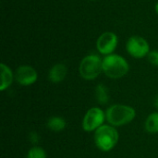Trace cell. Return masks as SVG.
<instances>
[{"label":"cell","instance_id":"52a82bcc","mask_svg":"<svg viewBox=\"0 0 158 158\" xmlns=\"http://www.w3.org/2000/svg\"><path fill=\"white\" fill-rule=\"evenodd\" d=\"M118 44V38L115 32L106 31L102 33L96 41V48L102 55L108 56L113 54Z\"/></svg>","mask_w":158,"mask_h":158},{"label":"cell","instance_id":"7c38bea8","mask_svg":"<svg viewBox=\"0 0 158 158\" xmlns=\"http://www.w3.org/2000/svg\"><path fill=\"white\" fill-rule=\"evenodd\" d=\"M95 96L100 105H106L109 100L107 88L103 84H98L95 88Z\"/></svg>","mask_w":158,"mask_h":158},{"label":"cell","instance_id":"4fadbf2b","mask_svg":"<svg viewBox=\"0 0 158 158\" xmlns=\"http://www.w3.org/2000/svg\"><path fill=\"white\" fill-rule=\"evenodd\" d=\"M145 130L150 133L158 132V112L152 113L145 121Z\"/></svg>","mask_w":158,"mask_h":158},{"label":"cell","instance_id":"8fae6325","mask_svg":"<svg viewBox=\"0 0 158 158\" xmlns=\"http://www.w3.org/2000/svg\"><path fill=\"white\" fill-rule=\"evenodd\" d=\"M66 120L60 117H53L48 119L47 121V127L49 130L53 131H61L66 128Z\"/></svg>","mask_w":158,"mask_h":158},{"label":"cell","instance_id":"9c48e42d","mask_svg":"<svg viewBox=\"0 0 158 158\" xmlns=\"http://www.w3.org/2000/svg\"><path fill=\"white\" fill-rule=\"evenodd\" d=\"M67 73L68 69L66 65L63 63H57L50 69L48 73V79L51 82L57 83L62 81L66 78Z\"/></svg>","mask_w":158,"mask_h":158},{"label":"cell","instance_id":"2e32d148","mask_svg":"<svg viewBox=\"0 0 158 158\" xmlns=\"http://www.w3.org/2000/svg\"><path fill=\"white\" fill-rule=\"evenodd\" d=\"M30 141L33 143H36L39 142V135L36 132H31L30 134Z\"/></svg>","mask_w":158,"mask_h":158},{"label":"cell","instance_id":"5bb4252c","mask_svg":"<svg viewBox=\"0 0 158 158\" xmlns=\"http://www.w3.org/2000/svg\"><path fill=\"white\" fill-rule=\"evenodd\" d=\"M27 158H46V154L43 148L35 146L28 152Z\"/></svg>","mask_w":158,"mask_h":158},{"label":"cell","instance_id":"3957f363","mask_svg":"<svg viewBox=\"0 0 158 158\" xmlns=\"http://www.w3.org/2000/svg\"><path fill=\"white\" fill-rule=\"evenodd\" d=\"M118 141V132L113 127L109 125H102L94 132L95 145L104 152L112 150Z\"/></svg>","mask_w":158,"mask_h":158},{"label":"cell","instance_id":"e0dca14e","mask_svg":"<svg viewBox=\"0 0 158 158\" xmlns=\"http://www.w3.org/2000/svg\"><path fill=\"white\" fill-rule=\"evenodd\" d=\"M155 106L158 109V95L155 98Z\"/></svg>","mask_w":158,"mask_h":158},{"label":"cell","instance_id":"30bf717a","mask_svg":"<svg viewBox=\"0 0 158 158\" xmlns=\"http://www.w3.org/2000/svg\"><path fill=\"white\" fill-rule=\"evenodd\" d=\"M0 70H1V84L0 90L4 91L8 88L12 81H13V73L9 67L5 65L4 63L0 64Z\"/></svg>","mask_w":158,"mask_h":158},{"label":"cell","instance_id":"ba28073f","mask_svg":"<svg viewBox=\"0 0 158 158\" xmlns=\"http://www.w3.org/2000/svg\"><path fill=\"white\" fill-rule=\"evenodd\" d=\"M15 79L20 85L28 86L33 84L37 81L38 74L37 71L32 67L23 65V66H19L17 69Z\"/></svg>","mask_w":158,"mask_h":158},{"label":"cell","instance_id":"ac0fdd59","mask_svg":"<svg viewBox=\"0 0 158 158\" xmlns=\"http://www.w3.org/2000/svg\"><path fill=\"white\" fill-rule=\"evenodd\" d=\"M155 9H156V12L157 13V15H158V2H157V3H156V6H155Z\"/></svg>","mask_w":158,"mask_h":158},{"label":"cell","instance_id":"277c9868","mask_svg":"<svg viewBox=\"0 0 158 158\" xmlns=\"http://www.w3.org/2000/svg\"><path fill=\"white\" fill-rule=\"evenodd\" d=\"M103 71V59L95 54H91L82 58L80 63L79 72L81 78L87 81L96 79Z\"/></svg>","mask_w":158,"mask_h":158},{"label":"cell","instance_id":"9a60e30c","mask_svg":"<svg viewBox=\"0 0 158 158\" xmlns=\"http://www.w3.org/2000/svg\"><path fill=\"white\" fill-rule=\"evenodd\" d=\"M147 59L148 61L156 66V67H158V51L157 50H154V51H150V53L148 54L147 56Z\"/></svg>","mask_w":158,"mask_h":158},{"label":"cell","instance_id":"5b68a950","mask_svg":"<svg viewBox=\"0 0 158 158\" xmlns=\"http://www.w3.org/2000/svg\"><path fill=\"white\" fill-rule=\"evenodd\" d=\"M127 52L134 58H143L150 53L148 42L142 36L134 35L129 38L126 44Z\"/></svg>","mask_w":158,"mask_h":158},{"label":"cell","instance_id":"7a4b0ae2","mask_svg":"<svg viewBox=\"0 0 158 158\" xmlns=\"http://www.w3.org/2000/svg\"><path fill=\"white\" fill-rule=\"evenodd\" d=\"M136 116L135 110L125 105H113L107 108L106 118L111 126L119 127L131 122Z\"/></svg>","mask_w":158,"mask_h":158},{"label":"cell","instance_id":"6da1fadb","mask_svg":"<svg viewBox=\"0 0 158 158\" xmlns=\"http://www.w3.org/2000/svg\"><path fill=\"white\" fill-rule=\"evenodd\" d=\"M130 69L128 61L121 56L111 54L103 59V72L111 79H119L125 76Z\"/></svg>","mask_w":158,"mask_h":158},{"label":"cell","instance_id":"8992f818","mask_svg":"<svg viewBox=\"0 0 158 158\" xmlns=\"http://www.w3.org/2000/svg\"><path fill=\"white\" fill-rule=\"evenodd\" d=\"M106 118V114L99 107H93L87 111L82 121V128L85 131L91 132L100 128Z\"/></svg>","mask_w":158,"mask_h":158},{"label":"cell","instance_id":"d6986e66","mask_svg":"<svg viewBox=\"0 0 158 158\" xmlns=\"http://www.w3.org/2000/svg\"><path fill=\"white\" fill-rule=\"evenodd\" d=\"M91 1H94V0H91Z\"/></svg>","mask_w":158,"mask_h":158}]
</instances>
